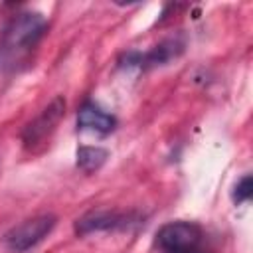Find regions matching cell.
<instances>
[{
	"label": "cell",
	"mask_w": 253,
	"mask_h": 253,
	"mask_svg": "<svg viewBox=\"0 0 253 253\" xmlns=\"http://www.w3.org/2000/svg\"><path fill=\"white\" fill-rule=\"evenodd\" d=\"M65 115V99L55 97L34 121H30L22 130V142L28 150H34L38 144H42L57 126V123Z\"/></svg>",
	"instance_id": "4"
},
{
	"label": "cell",
	"mask_w": 253,
	"mask_h": 253,
	"mask_svg": "<svg viewBox=\"0 0 253 253\" xmlns=\"http://www.w3.org/2000/svg\"><path fill=\"white\" fill-rule=\"evenodd\" d=\"M251 194H253V178H251V174H245V176L235 184L231 198H233L235 204H243V202H247V200L251 198Z\"/></svg>",
	"instance_id": "9"
},
{
	"label": "cell",
	"mask_w": 253,
	"mask_h": 253,
	"mask_svg": "<svg viewBox=\"0 0 253 253\" xmlns=\"http://www.w3.org/2000/svg\"><path fill=\"white\" fill-rule=\"evenodd\" d=\"M200 241H202V229L192 221H170L162 225L156 233V243L166 253L192 251L200 245Z\"/></svg>",
	"instance_id": "5"
},
{
	"label": "cell",
	"mask_w": 253,
	"mask_h": 253,
	"mask_svg": "<svg viewBox=\"0 0 253 253\" xmlns=\"http://www.w3.org/2000/svg\"><path fill=\"white\" fill-rule=\"evenodd\" d=\"M77 166L91 174V172H97L109 158V150L101 148V146H79L77 148Z\"/></svg>",
	"instance_id": "8"
},
{
	"label": "cell",
	"mask_w": 253,
	"mask_h": 253,
	"mask_svg": "<svg viewBox=\"0 0 253 253\" xmlns=\"http://www.w3.org/2000/svg\"><path fill=\"white\" fill-rule=\"evenodd\" d=\"M140 213L134 211H109V210H97L81 215L73 229L77 235H89L95 231H113V229H126L136 223H140Z\"/></svg>",
	"instance_id": "3"
},
{
	"label": "cell",
	"mask_w": 253,
	"mask_h": 253,
	"mask_svg": "<svg viewBox=\"0 0 253 253\" xmlns=\"http://www.w3.org/2000/svg\"><path fill=\"white\" fill-rule=\"evenodd\" d=\"M55 223H57V217L53 213H42V215L30 217L18 223L16 227H12L4 235V245L12 253H26L34 249L38 243H42L53 231Z\"/></svg>",
	"instance_id": "2"
},
{
	"label": "cell",
	"mask_w": 253,
	"mask_h": 253,
	"mask_svg": "<svg viewBox=\"0 0 253 253\" xmlns=\"http://www.w3.org/2000/svg\"><path fill=\"white\" fill-rule=\"evenodd\" d=\"M117 126V119L99 109L97 105H83L77 113V128L79 130H89V132H97V134H109L113 128Z\"/></svg>",
	"instance_id": "7"
},
{
	"label": "cell",
	"mask_w": 253,
	"mask_h": 253,
	"mask_svg": "<svg viewBox=\"0 0 253 253\" xmlns=\"http://www.w3.org/2000/svg\"><path fill=\"white\" fill-rule=\"evenodd\" d=\"M45 26H47L45 18L38 12L18 14L4 32V42H2L4 53L10 59L22 57L24 53H28L32 47H36V43L43 36Z\"/></svg>",
	"instance_id": "1"
},
{
	"label": "cell",
	"mask_w": 253,
	"mask_h": 253,
	"mask_svg": "<svg viewBox=\"0 0 253 253\" xmlns=\"http://www.w3.org/2000/svg\"><path fill=\"white\" fill-rule=\"evenodd\" d=\"M178 253H198L196 249H192V251H178Z\"/></svg>",
	"instance_id": "10"
},
{
	"label": "cell",
	"mask_w": 253,
	"mask_h": 253,
	"mask_svg": "<svg viewBox=\"0 0 253 253\" xmlns=\"http://www.w3.org/2000/svg\"><path fill=\"white\" fill-rule=\"evenodd\" d=\"M184 51V42L178 38H168L164 42H160L158 45H154L150 51L146 53H138V51H130L121 59V65H136L140 69H150V67H158V65H166L168 61L176 59L180 53Z\"/></svg>",
	"instance_id": "6"
}]
</instances>
